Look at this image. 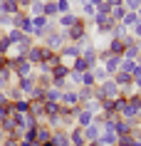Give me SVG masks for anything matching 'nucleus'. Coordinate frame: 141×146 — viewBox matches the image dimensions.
I'll list each match as a JSON object with an SVG mask.
<instances>
[{"mask_svg":"<svg viewBox=\"0 0 141 146\" xmlns=\"http://www.w3.org/2000/svg\"><path fill=\"white\" fill-rule=\"evenodd\" d=\"M82 109H87V111H92V114H102V102L97 99V97H92V99H87L79 104Z\"/></svg>","mask_w":141,"mask_h":146,"instance_id":"412c9836","label":"nucleus"},{"mask_svg":"<svg viewBox=\"0 0 141 146\" xmlns=\"http://www.w3.org/2000/svg\"><path fill=\"white\" fill-rule=\"evenodd\" d=\"M139 3H141V0H139Z\"/></svg>","mask_w":141,"mask_h":146,"instance_id":"bf43d9fd","label":"nucleus"},{"mask_svg":"<svg viewBox=\"0 0 141 146\" xmlns=\"http://www.w3.org/2000/svg\"><path fill=\"white\" fill-rule=\"evenodd\" d=\"M5 67V57H3V54H0V69Z\"/></svg>","mask_w":141,"mask_h":146,"instance_id":"603ef678","label":"nucleus"},{"mask_svg":"<svg viewBox=\"0 0 141 146\" xmlns=\"http://www.w3.org/2000/svg\"><path fill=\"white\" fill-rule=\"evenodd\" d=\"M13 62H15V67H13V74H15V79L35 74V67H32L27 60H13Z\"/></svg>","mask_w":141,"mask_h":146,"instance_id":"6e6552de","label":"nucleus"},{"mask_svg":"<svg viewBox=\"0 0 141 146\" xmlns=\"http://www.w3.org/2000/svg\"><path fill=\"white\" fill-rule=\"evenodd\" d=\"M70 69H74V72H82V74H84V72H89V64H87L82 57H77V60L70 64Z\"/></svg>","mask_w":141,"mask_h":146,"instance_id":"e433bc0d","label":"nucleus"},{"mask_svg":"<svg viewBox=\"0 0 141 146\" xmlns=\"http://www.w3.org/2000/svg\"><path fill=\"white\" fill-rule=\"evenodd\" d=\"M57 10H60V15L72 13V3H70V0H57Z\"/></svg>","mask_w":141,"mask_h":146,"instance_id":"37998d69","label":"nucleus"},{"mask_svg":"<svg viewBox=\"0 0 141 146\" xmlns=\"http://www.w3.org/2000/svg\"><path fill=\"white\" fill-rule=\"evenodd\" d=\"M119 64H121V57H117V54H114V57H109V60L104 62L102 67L107 69V74H109V77H114V74L119 72Z\"/></svg>","mask_w":141,"mask_h":146,"instance_id":"6ab92c4d","label":"nucleus"},{"mask_svg":"<svg viewBox=\"0 0 141 146\" xmlns=\"http://www.w3.org/2000/svg\"><path fill=\"white\" fill-rule=\"evenodd\" d=\"M136 15H139V23H141V5H139V10H136Z\"/></svg>","mask_w":141,"mask_h":146,"instance_id":"4d7b16f0","label":"nucleus"},{"mask_svg":"<svg viewBox=\"0 0 141 146\" xmlns=\"http://www.w3.org/2000/svg\"><path fill=\"white\" fill-rule=\"evenodd\" d=\"M13 114H30V99L23 97V99L13 102Z\"/></svg>","mask_w":141,"mask_h":146,"instance_id":"4be33fe9","label":"nucleus"},{"mask_svg":"<svg viewBox=\"0 0 141 146\" xmlns=\"http://www.w3.org/2000/svg\"><path fill=\"white\" fill-rule=\"evenodd\" d=\"M60 57H62V64H67V67H70V64L77 60V57H82V50H79V45H72V42H67V45L60 50Z\"/></svg>","mask_w":141,"mask_h":146,"instance_id":"39448f33","label":"nucleus"},{"mask_svg":"<svg viewBox=\"0 0 141 146\" xmlns=\"http://www.w3.org/2000/svg\"><path fill=\"white\" fill-rule=\"evenodd\" d=\"M55 23H57V27H60V30H70V27H74V25L82 23V15L72 10V13H64V15H60Z\"/></svg>","mask_w":141,"mask_h":146,"instance_id":"423d86ee","label":"nucleus"},{"mask_svg":"<svg viewBox=\"0 0 141 146\" xmlns=\"http://www.w3.org/2000/svg\"><path fill=\"white\" fill-rule=\"evenodd\" d=\"M40 146H55V144H52V139H50V141H45V144H40Z\"/></svg>","mask_w":141,"mask_h":146,"instance_id":"864d4df0","label":"nucleus"},{"mask_svg":"<svg viewBox=\"0 0 141 146\" xmlns=\"http://www.w3.org/2000/svg\"><path fill=\"white\" fill-rule=\"evenodd\" d=\"M13 84H15L17 89L25 94V97H30V92L37 87V79H35V74H30V77H20V79H15Z\"/></svg>","mask_w":141,"mask_h":146,"instance_id":"1a4fd4ad","label":"nucleus"},{"mask_svg":"<svg viewBox=\"0 0 141 146\" xmlns=\"http://www.w3.org/2000/svg\"><path fill=\"white\" fill-rule=\"evenodd\" d=\"M10 104H13V102L8 99V94H5V92H0V109H5V107H10Z\"/></svg>","mask_w":141,"mask_h":146,"instance_id":"49530a36","label":"nucleus"},{"mask_svg":"<svg viewBox=\"0 0 141 146\" xmlns=\"http://www.w3.org/2000/svg\"><path fill=\"white\" fill-rule=\"evenodd\" d=\"M60 99H62V89H57V87L45 89V102H57L60 104Z\"/></svg>","mask_w":141,"mask_h":146,"instance_id":"bb28decb","label":"nucleus"},{"mask_svg":"<svg viewBox=\"0 0 141 146\" xmlns=\"http://www.w3.org/2000/svg\"><path fill=\"white\" fill-rule=\"evenodd\" d=\"M0 13L15 17L17 13H23V10H20V5H17V0H0Z\"/></svg>","mask_w":141,"mask_h":146,"instance_id":"ddd939ff","label":"nucleus"},{"mask_svg":"<svg viewBox=\"0 0 141 146\" xmlns=\"http://www.w3.org/2000/svg\"><path fill=\"white\" fill-rule=\"evenodd\" d=\"M52 144L55 146H72V141H70V134L64 129H57V131H52Z\"/></svg>","mask_w":141,"mask_h":146,"instance_id":"a211bd4d","label":"nucleus"},{"mask_svg":"<svg viewBox=\"0 0 141 146\" xmlns=\"http://www.w3.org/2000/svg\"><path fill=\"white\" fill-rule=\"evenodd\" d=\"M136 67V62L134 60H124L121 57V64H119V72H126V74H131V69Z\"/></svg>","mask_w":141,"mask_h":146,"instance_id":"58836bf2","label":"nucleus"},{"mask_svg":"<svg viewBox=\"0 0 141 146\" xmlns=\"http://www.w3.org/2000/svg\"><path fill=\"white\" fill-rule=\"evenodd\" d=\"M82 87H97V79H94L92 72H84L82 74Z\"/></svg>","mask_w":141,"mask_h":146,"instance_id":"a19ab883","label":"nucleus"},{"mask_svg":"<svg viewBox=\"0 0 141 146\" xmlns=\"http://www.w3.org/2000/svg\"><path fill=\"white\" fill-rule=\"evenodd\" d=\"M87 3H89V5H94V8H97V5H99V3H102V0H87Z\"/></svg>","mask_w":141,"mask_h":146,"instance_id":"3c124183","label":"nucleus"},{"mask_svg":"<svg viewBox=\"0 0 141 146\" xmlns=\"http://www.w3.org/2000/svg\"><path fill=\"white\" fill-rule=\"evenodd\" d=\"M3 141H5V134H3V129H0V144H3Z\"/></svg>","mask_w":141,"mask_h":146,"instance_id":"6e6d98bb","label":"nucleus"},{"mask_svg":"<svg viewBox=\"0 0 141 146\" xmlns=\"http://www.w3.org/2000/svg\"><path fill=\"white\" fill-rule=\"evenodd\" d=\"M5 94H8V99H10V102H17V99H23V97H25V94L20 92L15 84H10L8 89H5Z\"/></svg>","mask_w":141,"mask_h":146,"instance_id":"4c0bfd02","label":"nucleus"},{"mask_svg":"<svg viewBox=\"0 0 141 146\" xmlns=\"http://www.w3.org/2000/svg\"><path fill=\"white\" fill-rule=\"evenodd\" d=\"M67 134H70L72 146H87V139H84V131H82V126H72Z\"/></svg>","mask_w":141,"mask_h":146,"instance_id":"4468645a","label":"nucleus"},{"mask_svg":"<svg viewBox=\"0 0 141 146\" xmlns=\"http://www.w3.org/2000/svg\"><path fill=\"white\" fill-rule=\"evenodd\" d=\"M30 3H32V0H17V5H20V10H23V13H27Z\"/></svg>","mask_w":141,"mask_h":146,"instance_id":"09e8293b","label":"nucleus"},{"mask_svg":"<svg viewBox=\"0 0 141 146\" xmlns=\"http://www.w3.org/2000/svg\"><path fill=\"white\" fill-rule=\"evenodd\" d=\"M42 15H45L47 20H57V17H60L57 0H45V5H42Z\"/></svg>","mask_w":141,"mask_h":146,"instance_id":"2eb2a0df","label":"nucleus"},{"mask_svg":"<svg viewBox=\"0 0 141 146\" xmlns=\"http://www.w3.org/2000/svg\"><path fill=\"white\" fill-rule=\"evenodd\" d=\"M5 35H8V37H10V42H13V45H20V42H23V37H25V32L15 30V27H10V30L5 32Z\"/></svg>","mask_w":141,"mask_h":146,"instance_id":"f704fd0d","label":"nucleus"},{"mask_svg":"<svg viewBox=\"0 0 141 146\" xmlns=\"http://www.w3.org/2000/svg\"><path fill=\"white\" fill-rule=\"evenodd\" d=\"M119 136L114 134V131H102V136H99V144L102 146H117Z\"/></svg>","mask_w":141,"mask_h":146,"instance_id":"5701e85b","label":"nucleus"},{"mask_svg":"<svg viewBox=\"0 0 141 146\" xmlns=\"http://www.w3.org/2000/svg\"><path fill=\"white\" fill-rule=\"evenodd\" d=\"M109 13H111V5L107 0H102V3L97 5V13H94V15H109Z\"/></svg>","mask_w":141,"mask_h":146,"instance_id":"79ce46f5","label":"nucleus"},{"mask_svg":"<svg viewBox=\"0 0 141 146\" xmlns=\"http://www.w3.org/2000/svg\"><path fill=\"white\" fill-rule=\"evenodd\" d=\"M92 74H94V79H97V84H102L104 79H109V74H107V69H104L102 64H97V67L92 69Z\"/></svg>","mask_w":141,"mask_h":146,"instance_id":"72a5a7b5","label":"nucleus"},{"mask_svg":"<svg viewBox=\"0 0 141 146\" xmlns=\"http://www.w3.org/2000/svg\"><path fill=\"white\" fill-rule=\"evenodd\" d=\"M131 79H141V64L136 62V67L131 69Z\"/></svg>","mask_w":141,"mask_h":146,"instance_id":"de8ad7c7","label":"nucleus"},{"mask_svg":"<svg viewBox=\"0 0 141 146\" xmlns=\"http://www.w3.org/2000/svg\"><path fill=\"white\" fill-rule=\"evenodd\" d=\"M126 32H129V30H126L124 25H121V23H117V25H114V30H111V37H124Z\"/></svg>","mask_w":141,"mask_h":146,"instance_id":"a18cd8bd","label":"nucleus"},{"mask_svg":"<svg viewBox=\"0 0 141 146\" xmlns=\"http://www.w3.org/2000/svg\"><path fill=\"white\" fill-rule=\"evenodd\" d=\"M42 64H45V67L50 69V72H52V69H55L57 64H62V57H60V52H50V54H47V60L42 62Z\"/></svg>","mask_w":141,"mask_h":146,"instance_id":"393cba45","label":"nucleus"},{"mask_svg":"<svg viewBox=\"0 0 141 146\" xmlns=\"http://www.w3.org/2000/svg\"><path fill=\"white\" fill-rule=\"evenodd\" d=\"M107 50H109L111 54H117V57H124V42H121V37H111L109 45H107Z\"/></svg>","mask_w":141,"mask_h":146,"instance_id":"aec40b11","label":"nucleus"},{"mask_svg":"<svg viewBox=\"0 0 141 146\" xmlns=\"http://www.w3.org/2000/svg\"><path fill=\"white\" fill-rule=\"evenodd\" d=\"M47 54H50V50L47 47H42V42H35V45L27 50V54H25V60L30 62L32 67H37V64H42V62L47 60Z\"/></svg>","mask_w":141,"mask_h":146,"instance_id":"7ed1b4c3","label":"nucleus"},{"mask_svg":"<svg viewBox=\"0 0 141 146\" xmlns=\"http://www.w3.org/2000/svg\"><path fill=\"white\" fill-rule=\"evenodd\" d=\"M136 23H139V15H136V13H126V15H124V20H121V25H124L126 30H131V27H134Z\"/></svg>","mask_w":141,"mask_h":146,"instance_id":"c9c22d12","label":"nucleus"},{"mask_svg":"<svg viewBox=\"0 0 141 146\" xmlns=\"http://www.w3.org/2000/svg\"><path fill=\"white\" fill-rule=\"evenodd\" d=\"M134 146H141V141H134Z\"/></svg>","mask_w":141,"mask_h":146,"instance_id":"13d9d810","label":"nucleus"},{"mask_svg":"<svg viewBox=\"0 0 141 146\" xmlns=\"http://www.w3.org/2000/svg\"><path fill=\"white\" fill-rule=\"evenodd\" d=\"M40 42H42V47H47L50 52H60V50L67 45V35H64V30H55V32H50L47 37H42Z\"/></svg>","mask_w":141,"mask_h":146,"instance_id":"f03ea898","label":"nucleus"},{"mask_svg":"<svg viewBox=\"0 0 141 146\" xmlns=\"http://www.w3.org/2000/svg\"><path fill=\"white\" fill-rule=\"evenodd\" d=\"M131 124L126 121V119H119V124H117V129H114V134H117V136H124V134H131Z\"/></svg>","mask_w":141,"mask_h":146,"instance_id":"c85d7f7f","label":"nucleus"},{"mask_svg":"<svg viewBox=\"0 0 141 146\" xmlns=\"http://www.w3.org/2000/svg\"><path fill=\"white\" fill-rule=\"evenodd\" d=\"M119 94H121V89H119V84H117L111 77H109V79H104L102 84L94 87V97H97L99 102H102V99H117Z\"/></svg>","mask_w":141,"mask_h":146,"instance_id":"f257e3e1","label":"nucleus"},{"mask_svg":"<svg viewBox=\"0 0 141 146\" xmlns=\"http://www.w3.org/2000/svg\"><path fill=\"white\" fill-rule=\"evenodd\" d=\"M64 35H67V42H72V45H79L82 40L89 35L87 32V23L82 20L79 25H74V27H70V30H64Z\"/></svg>","mask_w":141,"mask_h":146,"instance_id":"20e7f679","label":"nucleus"},{"mask_svg":"<svg viewBox=\"0 0 141 146\" xmlns=\"http://www.w3.org/2000/svg\"><path fill=\"white\" fill-rule=\"evenodd\" d=\"M94 13H97V8H94V5H89V3H84V5H82V20H84V23H92Z\"/></svg>","mask_w":141,"mask_h":146,"instance_id":"473e14b6","label":"nucleus"},{"mask_svg":"<svg viewBox=\"0 0 141 146\" xmlns=\"http://www.w3.org/2000/svg\"><path fill=\"white\" fill-rule=\"evenodd\" d=\"M121 5H124L126 10H129V13H136V10H139V0H121Z\"/></svg>","mask_w":141,"mask_h":146,"instance_id":"c03bdc74","label":"nucleus"},{"mask_svg":"<svg viewBox=\"0 0 141 146\" xmlns=\"http://www.w3.org/2000/svg\"><path fill=\"white\" fill-rule=\"evenodd\" d=\"M119 119H121L119 114L104 116V121H102V131H114V129H117V124H119Z\"/></svg>","mask_w":141,"mask_h":146,"instance_id":"b1692460","label":"nucleus"},{"mask_svg":"<svg viewBox=\"0 0 141 146\" xmlns=\"http://www.w3.org/2000/svg\"><path fill=\"white\" fill-rule=\"evenodd\" d=\"M84 131V139H87V144H89V141H99V136H102V126H99V124H89V126H87V129H82Z\"/></svg>","mask_w":141,"mask_h":146,"instance_id":"dca6fc26","label":"nucleus"},{"mask_svg":"<svg viewBox=\"0 0 141 146\" xmlns=\"http://www.w3.org/2000/svg\"><path fill=\"white\" fill-rule=\"evenodd\" d=\"M97 52H99V50H97V45H94V42H92L89 47H84V50H82V60L89 64V72H92V69L99 64V60H97Z\"/></svg>","mask_w":141,"mask_h":146,"instance_id":"9d476101","label":"nucleus"},{"mask_svg":"<svg viewBox=\"0 0 141 146\" xmlns=\"http://www.w3.org/2000/svg\"><path fill=\"white\" fill-rule=\"evenodd\" d=\"M10 27H13V17L5 15V13H0V30H5V32H8Z\"/></svg>","mask_w":141,"mask_h":146,"instance_id":"ea45409f","label":"nucleus"},{"mask_svg":"<svg viewBox=\"0 0 141 146\" xmlns=\"http://www.w3.org/2000/svg\"><path fill=\"white\" fill-rule=\"evenodd\" d=\"M10 47H13V42H10V37H8V35H5L3 30H0V54L5 57V54L10 52Z\"/></svg>","mask_w":141,"mask_h":146,"instance_id":"c756f323","label":"nucleus"},{"mask_svg":"<svg viewBox=\"0 0 141 146\" xmlns=\"http://www.w3.org/2000/svg\"><path fill=\"white\" fill-rule=\"evenodd\" d=\"M62 111V104H57V102H45V116H55Z\"/></svg>","mask_w":141,"mask_h":146,"instance_id":"2f4dec72","label":"nucleus"},{"mask_svg":"<svg viewBox=\"0 0 141 146\" xmlns=\"http://www.w3.org/2000/svg\"><path fill=\"white\" fill-rule=\"evenodd\" d=\"M52 139V129L50 126H45V124H40L37 126V131H35V144H45V141H50Z\"/></svg>","mask_w":141,"mask_h":146,"instance_id":"f3484780","label":"nucleus"},{"mask_svg":"<svg viewBox=\"0 0 141 146\" xmlns=\"http://www.w3.org/2000/svg\"><path fill=\"white\" fill-rule=\"evenodd\" d=\"M87 146H102V144H99V141H89Z\"/></svg>","mask_w":141,"mask_h":146,"instance_id":"5fc2aeb1","label":"nucleus"},{"mask_svg":"<svg viewBox=\"0 0 141 146\" xmlns=\"http://www.w3.org/2000/svg\"><path fill=\"white\" fill-rule=\"evenodd\" d=\"M20 146H37L35 141H25V139H20Z\"/></svg>","mask_w":141,"mask_h":146,"instance_id":"8fccbe9b","label":"nucleus"},{"mask_svg":"<svg viewBox=\"0 0 141 146\" xmlns=\"http://www.w3.org/2000/svg\"><path fill=\"white\" fill-rule=\"evenodd\" d=\"M60 104H62L64 109H74V107H79L77 89H64V92H62V99H60Z\"/></svg>","mask_w":141,"mask_h":146,"instance_id":"9b49d317","label":"nucleus"},{"mask_svg":"<svg viewBox=\"0 0 141 146\" xmlns=\"http://www.w3.org/2000/svg\"><path fill=\"white\" fill-rule=\"evenodd\" d=\"M13 27L20 32H25V35H32V17L27 15V13H17L15 17H13Z\"/></svg>","mask_w":141,"mask_h":146,"instance_id":"0eeeda50","label":"nucleus"},{"mask_svg":"<svg viewBox=\"0 0 141 146\" xmlns=\"http://www.w3.org/2000/svg\"><path fill=\"white\" fill-rule=\"evenodd\" d=\"M77 97H79V104L87 99H92L94 97V87H77Z\"/></svg>","mask_w":141,"mask_h":146,"instance_id":"cd10ccee","label":"nucleus"},{"mask_svg":"<svg viewBox=\"0 0 141 146\" xmlns=\"http://www.w3.org/2000/svg\"><path fill=\"white\" fill-rule=\"evenodd\" d=\"M126 13H129V10H126L124 5H114V8H111V13H109V17L114 20V23H121Z\"/></svg>","mask_w":141,"mask_h":146,"instance_id":"a878e982","label":"nucleus"},{"mask_svg":"<svg viewBox=\"0 0 141 146\" xmlns=\"http://www.w3.org/2000/svg\"><path fill=\"white\" fill-rule=\"evenodd\" d=\"M74 121H77V126L87 129V126H89V124L94 121V114H92V111H87V109H82V107H79V109H77V114H74Z\"/></svg>","mask_w":141,"mask_h":146,"instance_id":"f8f14e48","label":"nucleus"},{"mask_svg":"<svg viewBox=\"0 0 141 146\" xmlns=\"http://www.w3.org/2000/svg\"><path fill=\"white\" fill-rule=\"evenodd\" d=\"M42 5H45V0H32L30 8H27V15L35 17V15H42Z\"/></svg>","mask_w":141,"mask_h":146,"instance_id":"7c9ffc66","label":"nucleus"}]
</instances>
